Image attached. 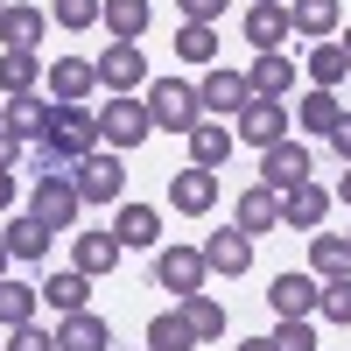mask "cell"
I'll return each instance as SVG.
<instances>
[{
  "label": "cell",
  "mask_w": 351,
  "mask_h": 351,
  "mask_svg": "<svg viewBox=\"0 0 351 351\" xmlns=\"http://www.w3.org/2000/svg\"><path fill=\"white\" fill-rule=\"evenodd\" d=\"M99 148V112H84V106H49V134L36 141V162L43 176H71L84 155Z\"/></svg>",
  "instance_id": "obj_1"
},
{
  "label": "cell",
  "mask_w": 351,
  "mask_h": 351,
  "mask_svg": "<svg viewBox=\"0 0 351 351\" xmlns=\"http://www.w3.org/2000/svg\"><path fill=\"white\" fill-rule=\"evenodd\" d=\"M148 127H169V134H190L197 120H204V106H197V84H183L176 71H162V77H148Z\"/></svg>",
  "instance_id": "obj_2"
},
{
  "label": "cell",
  "mask_w": 351,
  "mask_h": 351,
  "mask_svg": "<svg viewBox=\"0 0 351 351\" xmlns=\"http://www.w3.org/2000/svg\"><path fill=\"white\" fill-rule=\"evenodd\" d=\"M232 141H246V148H274V141H288V127H295V112H288L281 99H246L239 112H232Z\"/></svg>",
  "instance_id": "obj_3"
},
{
  "label": "cell",
  "mask_w": 351,
  "mask_h": 351,
  "mask_svg": "<svg viewBox=\"0 0 351 351\" xmlns=\"http://www.w3.org/2000/svg\"><path fill=\"white\" fill-rule=\"evenodd\" d=\"M155 127H148V106L141 99H106V112H99V148L106 155H127V148H141Z\"/></svg>",
  "instance_id": "obj_4"
},
{
  "label": "cell",
  "mask_w": 351,
  "mask_h": 351,
  "mask_svg": "<svg viewBox=\"0 0 351 351\" xmlns=\"http://www.w3.org/2000/svg\"><path fill=\"white\" fill-rule=\"evenodd\" d=\"M246 99H253V84H246V71H232V64H211V71H204V84H197L204 120H232Z\"/></svg>",
  "instance_id": "obj_5"
},
{
  "label": "cell",
  "mask_w": 351,
  "mask_h": 351,
  "mask_svg": "<svg viewBox=\"0 0 351 351\" xmlns=\"http://www.w3.org/2000/svg\"><path fill=\"white\" fill-rule=\"evenodd\" d=\"M77 211H84V197H77L71 176H43L36 197H28V218H43L49 232H71V225H77Z\"/></svg>",
  "instance_id": "obj_6"
},
{
  "label": "cell",
  "mask_w": 351,
  "mask_h": 351,
  "mask_svg": "<svg viewBox=\"0 0 351 351\" xmlns=\"http://www.w3.org/2000/svg\"><path fill=\"white\" fill-rule=\"evenodd\" d=\"M295 183H309V148L288 134V141H274V148H260V190L281 197V190H295Z\"/></svg>",
  "instance_id": "obj_7"
},
{
  "label": "cell",
  "mask_w": 351,
  "mask_h": 351,
  "mask_svg": "<svg viewBox=\"0 0 351 351\" xmlns=\"http://www.w3.org/2000/svg\"><path fill=\"white\" fill-rule=\"evenodd\" d=\"M92 71L112 99H134V84H148V56H141V43H106V56Z\"/></svg>",
  "instance_id": "obj_8"
},
{
  "label": "cell",
  "mask_w": 351,
  "mask_h": 351,
  "mask_svg": "<svg viewBox=\"0 0 351 351\" xmlns=\"http://www.w3.org/2000/svg\"><path fill=\"white\" fill-rule=\"evenodd\" d=\"M71 183H77V197L84 204H112L127 190V169H120V155H106V148H92L77 169H71Z\"/></svg>",
  "instance_id": "obj_9"
},
{
  "label": "cell",
  "mask_w": 351,
  "mask_h": 351,
  "mask_svg": "<svg viewBox=\"0 0 351 351\" xmlns=\"http://www.w3.org/2000/svg\"><path fill=\"white\" fill-rule=\"evenodd\" d=\"M155 281L169 288L176 302L197 295V288H204V253L197 246H155Z\"/></svg>",
  "instance_id": "obj_10"
},
{
  "label": "cell",
  "mask_w": 351,
  "mask_h": 351,
  "mask_svg": "<svg viewBox=\"0 0 351 351\" xmlns=\"http://www.w3.org/2000/svg\"><path fill=\"white\" fill-rule=\"evenodd\" d=\"M197 253H204V274H225V281H239V274L253 267V239H246L239 225H232V232H211Z\"/></svg>",
  "instance_id": "obj_11"
},
{
  "label": "cell",
  "mask_w": 351,
  "mask_h": 351,
  "mask_svg": "<svg viewBox=\"0 0 351 351\" xmlns=\"http://www.w3.org/2000/svg\"><path fill=\"white\" fill-rule=\"evenodd\" d=\"M112 239L127 253H155L162 246V211L155 204H120V211H112Z\"/></svg>",
  "instance_id": "obj_12"
},
{
  "label": "cell",
  "mask_w": 351,
  "mask_h": 351,
  "mask_svg": "<svg viewBox=\"0 0 351 351\" xmlns=\"http://www.w3.org/2000/svg\"><path fill=\"white\" fill-rule=\"evenodd\" d=\"M0 127H8L21 148H36V141L49 134V99L43 92H21V99H0Z\"/></svg>",
  "instance_id": "obj_13"
},
{
  "label": "cell",
  "mask_w": 351,
  "mask_h": 351,
  "mask_svg": "<svg viewBox=\"0 0 351 351\" xmlns=\"http://www.w3.org/2000/svg\"><path fill=\"white\" fill-rule=\"evenodd\" d=\"M316 274H274L267 281V309L281 316V324H295V316H316Z\"/></svg>",
  "instance_id": "obj_14"
},
{
  "label": "cell",
  "mask_w": 351,
  "mask_h": 351,
  "mask_svg": "<svg viewBox=\"0 0 351 351\" xmlns=\"http://www.w3.org/2000/svg\"><path fill=\"white\" fill-rule=\"evenodd\" d=\"M211 204H218V176H211V169H176V176H169V211L204 218Z\"/></svg>",
  "instance_id": "obj_15"
},
{
  "label": "cell",
  "mask_w": 351,
  "mask_h": 351,
  "mask_svg": "<svg viewBox=\"0 0 351 351\" xmlns=\"http://www.w3.org/2000/svg\"><path fill=\"white\" fill-rule=\"evenodd\" d=\"M330 218V190L324 183H295V190H281V225L288 232H316Z\"/></svg>",
  "instance_id": "obj_16"
},
{
  "label": "cell",
  "mask_w": 351,
  "mask_h": 351,
  "mask_svg": "<svg viewBox=\"0 0 351 351\" xmlns=\"http://www.w3.org/2000/svg\"><path fill=\"white\" fill-rule=\"evenodd\" d=\"M239 28H246L253 56H267V49H281V43H288V8H281V0H253V8L239 14Z\"/></svg>",
  "instance_id": "obj_17"
},
{
  "label": "cell",
  "mask_w": 351,
  "mask_h": 351,
  "mask_svg": "<svg viewBox=\"0 0 351 351\" xmlns=\"http://www.w3.org/2000/svg\"><path fill=\"white\" fill-rule=\"evenodd\" d=\"M183 141H190V169H211V176H218V169L232 162V148H239L225 120H197V127H190Z\"/></svg>",
  "instance_id": "obj_18"
},
{
  "label": "cell",
  "mask_w": 351,
  "mask_h": 351,
  "mask_svg": "<svg viewBox=\"0 0 351 351\" xmlns=\"http://www.w3.org/2000/svg\"><path fill=\"white\" fill-rule=\"evenodd\" d=\"M120 239H112V232H77V239H71V267L84 274V281H99V274H112V267H120Z\"/></svg>",
  "instance_id": "obj_19"
},
{
  "label": "cell",
  "mask_w": 351,
  "mask_h": 351,
  "mask_svg": "<svg viewBox=\"0 0 351 351\" xmlns=\"http://www.w3.org/2000/svg\"><path fill=\"white\" fill-rule=\"evenodd\" d=\"M232 225L246 232V239H267V232H281V197L274 190H239V211H232Z\"/></svg>",
  "instance_id": "obj_20"
},
{
  "label": "cell",
  "mask_w": 351,
  "mask_h": 351,
  "mask_svg": "<svg viewBox=\"0 0 351 351\" xmlns=\"http://www.w3.org/2000/svg\"><path fill=\"white\" fill-rule=\"evenodd\" d=\"M56 351H112V324L92 309H77V316H56Z\"/></svg>",
  "instance_id": "obj_21"
},
{
  "label": "cell",
  "mask_w": 351,
  "mask_h": 351,
  "mask_svg": "<svg viewBox=\"0 0 351 351\" xmlns=\"http://www.w3.org/2000/svg\"><path fill=\"white\" fill-rule=\"evenodd\" d=\"M99 84V71L84 56H56L49 64V106H84V92Z\"/></svg>",
  "instance_id": "obj_22"
},
{
  "label": "cell",
  "mask_w": 351,
  "mask_h": 351,
  "mask_svg": "<svg viewBox=\"0 0 351 351\" xmlns=\"http://www.w3.org/2000/svg\"><path fill=\"white\" fill-rule=\"evenodd\" d=\"M295 64H288L281 49H267V56H253V71H246V84H253V99H281L288 106V92H295Z\"/></svg>",
  "instance_id": "obj_23"
},
{
  "label": "cell",
  "mask_w": 351,
  "mask_h": 351,
  "mask_svg": "<svg viewBox=\"0 0 351 351\" xmlns=\"http://www.w3.org/2000/svg\"><path fill=\"white\" fill-rule=\"evenodd\" d=\"M99 21H106L112 43H141L148 21H155V8H148V0H99Z\"/></svg>",
  "instance_id": "obj_24"
},
{
  "label": "cell",
  "mask_w": 351,
  "mask_h": 351,
  "mask_svg": "<svg viewBox=\"0 0 351 351\" xmlns=\"http://www.w3.org/2000/svg\"><path fill=\"white\" fill-rule=\"evenodd\" d=\"M49 36V8H8L0 14V49H43Z\"/></svg>",
  "instance_id": "obj_25"
},
{
  "label": "cell",
  "mask_w": 351,
  "mask_h": 351,
  "mask_svg": "<svg viewBox=\"0 0 351 351\" xmlns=\"http://www.w3.org/2000/svg\"><path fill=\"white\" fill-rule=\"evenodd\" d=\"M49 239H56V232H49L43 218H28V211H14L8 225H0V246H8L14 260H43V253H49Z\"/></svg>",
  "instance_id": "obj_26"
},
{
  "label": "cell",
  "mask_w": 351,
  "mask_h": 351,
  "mask_svg": "<svg viewBox=\"0 0 351 351\" xmlns=\"http://www.w3.org/2000/svg\"><path fill=\"white\" fill-rule=\"evenodd\" d=\"M337 0H288V28H295V36H309V43H330L337 36Z\"/></svg>",
  "instance_id": "obj_27"
},
{
  "label": "cell",
  "mask_w": 351,
  "mask_h": 351,
  "mask_svg": "<svg viewBox=\"0 0 351 351\" xmlns=\"http://www.w3.org/2000/svg\"><path fill=\"white\" fill-rule=\"evenodd\" d=\"M309 274L316 281H351V239L316 232V239H309Z\"/></svg>",
  "instance_id": "obj_28"
},
{
  "label": "cell",
  "mask_w": 351,
  "mask_h": 351,
  "mask_svg": "<svg viewBox=\"0 0 351 351\" xmlns=\"http://www.w3.org/2000/svg\"><path fill=\"white\" fill-rule=\"evenodd\" d=\"M36 309H43V288H28V281H0V330H28L36 324Z\"/></svg>",
  "instance_id": "obj_29"
},
{
  "label": "cell",
  "mask_w": 351,
  "mask_h": 351,
  "mask_svg": "<svg viewBox=\"0 0 351 351\" xmlns=\"http://www.w3.org/2000/svg\"><path fill=\"white\" fill-rule=\"evenodd\" d=\"M176 309H183V324H190V337H197V344L225 337V302H218V295H204V288H197V295H183Z\"/></svg>",
  "instance_id": "obj_30"
},
{
  "label": "cell",
  "mask_w": 351,
  "mask_h": 351,
  "mask_svg": "<svg viewBox=\"0 0 351 351\" xmlns=\"http://www.w3.org/2000/svg\"><path fill=\"white\" fill-rule=\"evenodd\" d=\"M36 84H43L36 49H0V99H21V92H36Z\"/></svg>",
  "instance_id": "obj_31"
},
{
  "label": "cell",
  "mask_w": 351,
  "mask_h": 351,
  "mask_svg": "<svg viewBox=\"0 0 351 351\" xmlns=\"http://www.w3.org/2000/svg\"><path fill=\"white\" fill-rule=\"evenodd\" d=\"M302 71H309V92H337V84L351 77V56H344L337 43H316V49H309V64H302Z\"/></svg>",
  "instance_id": "obj_32"
},
{
  "label": "cell",
  "mask_w": 351,
  "mask_h": 351,
  "mask_svg": "<svg viewBox=\"0 0 351 351\" xmlns=\"http://www.w3.org/2000/svg\"><path fill=\"white\" fill-rule=\"evenodd\" d=\"M43 302H49L56 316H77L84 302H92V281H84L77 267H64V274H49V281H43Z\"/></svg>",
  "instance_id": "obj_33"
},
{
  "label": "cell",
  "mask_w": 351,
  "mask_h": 351,
  "mask_svg": "<svg viewBox=\"0 0 351 351\" xmlns=\"http://www.w3.org/2000/svg\"><path fill=\"white\" fill-rule=\"evenodd\" d=\"M176 56L211 71V64H218V28H211V21H183V28H176Z\"/></svg>",
  "instance_id": "obj_34"
},
{
  "label": "cell",
  "mask_w": 351,
  "mask_h": 351,
  "mask_svg": "<svg viewBox=\"0 0 351 351\" xmlns=\"http://www.w3.org/2000/svg\"><path fill=\"white\" fill-rule=\"evenodd\" d=\"M148 351H197L190 324H183V309H162L155 324H148Z\"/></svg>",
  "instance_id": "obj_35"
},
{
  "label": "cell",
  "mask_w": 351,
  "mask_h": 351,
  "mask_svg": "<svg viewBox=\"0 0 351 351\" xmlns=\"http://www.w3.org/2000/svg\"><path fill=\"white\" fill-rule=\"evenodd\" d=\"M337 92H302V106H295V127H309V134H330L337 127Z\"/></svg>",
  "instance_id": "obj_36"
},
{
  "label": "cell",
  "mask_w": 351,
  "mask_h": 351,
  "mask_svg": "<svg viewBox=\"0 0 351 351\" xmlns=\"http://www.w3.org/2000/svg\"><path fill=\"white\" fill-rule=\"evenodd\" d=\"M316 316H324V324H351V281H324L316 288Z\"/></svg>",
  "instance_id": "obj_37"
},
{
  "label": "cell",
  "mask_w": 351,
  "mask_h": 351,
  "mask_svg": "<svg viewBox=\"0 0 351 351\" xmlns=\"http://www.w3.org/2000/svg\"><path fill=\"white\" fill-rule=\"evenodd\" d=\"M267 344H274V351H316V324H309V316H295V324H281Z\"/></svg>",
  "instance_id": "obj_38"
},
{
  "label": "cell",
  "mask_w": 351,
  "mask_h": 351,
  "mask_svg": "<svg viewBox=\"0 0 351 351\" xmlns=\"http://www.w3.org/2000/svg\"><path fill=\"white\" fill-rule=\"evenodd\" d=\"M49 14H56V28H92L99 21V0H56Z\"/></svg>",
  "instance_id": "obj_39"
},
{
  "label": "cell",
  "mask_w": 351,
  "mask_h": 351,
  "mask_svg": "<svg viewBox=\"0 0 351 351\" xmlns=\"http://www.w3.org/2000/svg\"><path fill=\"white\" fill-rule=\"evenodd\" d=\"M8 351H56V330L28 324V330H8Z\"/></svg>",
  "instance_id": "obj_40"
},
{
  "label": "cell",
  "mask_w": 351,
  "mask_h": 351,
  "mask_svg": "<svg viewBox=\"0 0 351 351\" xmlns=\"http://www.w3.org/2000/svg\"><path fill=\"white\" fill-rule=\"evenodd\" d=\"M176 8H183L190 21H211L218 28V14H232V0H176Z\"/></svg>",
  "instance_id": "obj_41"
},
{
  "label": "cell",
  "mask_w": 351,
  "mask_h": 351,
  "mask_svg": "<svg viewBox=\"0 0 351 351\" xmlns=\"http://www.w3.org/2000/svg\"><path fill=\"white\" fill-rule=\"evenodd\" d=\"M324 141H330V148H337V162L351 169V112H337V127H330Z\"/></svg>",
  "instance_id": "obj_42"
},
{
  "label": "cell",
  "mask_w": 351,
  "mask_h": 351,
  "mask_svg": "<svg viewBox=\"0 0 351 351\" xmlns=\"http://www.w3.org/2000/svg\"><path fill=\"white\" fill-rule=\"evenodd\" d=\"M14 197H21V176L0 169V218H14Z\"/></svg>",
  "instance_id": "obj_43"
},
{
  "label": "cell",
  "mask_w": 351,
  "mask_h": 351,
  "mask_svg": "<svg viewBox=\"0 0 351 351\" xmlns=\"http://www.w3.org/2000/svg\"><path fill=\"white\" fill-rule=\"evenodd\" d=\"M14 162H21V141H14L8 127H0V169H14Z\"/></svg>",
  "instance_id": "obj_44"
},
{
  "label": "cell",
  "mask_w": 351,
  "mask_h": 351,
  "mask_svg": "<svg viewBox=\"0 0 351 351\" xmlns=\"http://www.w3.org/2000/svg\"><path fill=\"white\" fill-rule=\"evenodd\" d=\"M337 197H344V204H351V169H344V176H337Z\"/></svg>",
  "instance_id": "obj_45"
},
{
  "label": "cell",
  "mask_w": 351,
  "mask_h": 351,
  "mask_svg": "<svg viewBox=\"0 0 351 351\" xmlns=\"http://www.w3.org/2000/svg\"><path fill=\"white\" fill-rule=\"evenodd\" d=\"M239 351H274V344H267V337H246V344H239Z\"/></svg>",
  "instance_id": "obj_46"
},
{
  "label": "cell",
  "mask_w": 351,
  "mask_h": 351,
  "mask_svg": "<svg viewBox=\"0 0 351 351\" xmlns=\"http://www.w3.org/2000/svg\"><path fill=\"white\" fill-rule=\"evenodd\" d=\"M8 267H14V253H8V246H0V281H8Z\"/></svg>",
  "instance_id": "obj_47"
},
{
  "label": "cell",
  "mask_w": 351,
  "mask_h": 351,
  "mask_svg": "<svg viewBox=\"0 0 351 351\" xmlns=\"http://www.w3.org/2000/svg\"><path fill=\"white\" fill-rule=\"evenodd\" d=\"M337 49H344V56H351V28H344V36H337Z\"/></svg>",
  "instance_id": "obj_48"
},
{
  "label": "cell",
  "mask_w": 351,
  "mask_h": 351,
  "mask_svg": "<svg viewBox=\"0 0 351 351\" xmlns=\"http://www.w3.org/2000/svg\"><path fill=\"white\" fill-rule=\"evenodd\" d=\"M0 14H8V0H0Z\"/></svg>",
  "instance_id": "obj_49"
},
{
  "label": "cell",
  "mask_w": 351,
  "mask_h": 351,
  "mask_svg": "<svg viewBox=\"0 0 351 351\" xmlns=\"http://www.w3.org/2000/svg\"><path fill=\"white\" fill-rule=\"evenodd\" d=\"M344 239H351V232H344Z\"/></svg>",
  "instance_id": "obj_50"
}]
</instances>
